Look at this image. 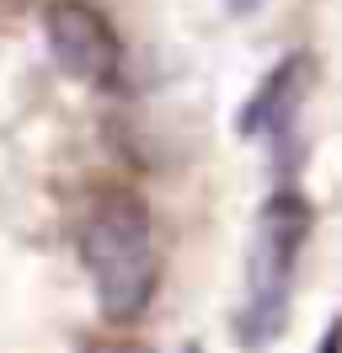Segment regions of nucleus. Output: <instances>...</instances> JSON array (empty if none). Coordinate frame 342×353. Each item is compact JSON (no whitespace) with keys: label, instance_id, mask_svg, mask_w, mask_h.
Returning <instances> with one entry per match:
<instances>
[{"label":"nucleus","instance_id":"4","mask_svg":"<svg viewBox=\"0 0 342 353\" xmlns=\"http://www.w3.org/2000/svg\"><path fill=\"white\" fill-rule=\"evenodd\" d=\"M305 91H310V54H283V59L256 81L252 97L241 102L235 134H241V139H278V134H289V123L299 118Z\"/></svg>","mask_w":342,"mask_h":353},{"label":"nucleus","instance_id":"8","mask_svg":"<svg viewBox=\"0 0 342 353\" xmlns=\"http://www.w3.org/2000/svg\"><path fill=\"white\" fill-rule=\"evenodd\" d=\"M182 353H198V348H182Z\"/></svg>","mask_w":342,"mask_h":353},{"label":"nucleus","instance_id":"1","mask_svg":"<svg viewBox=\"0 0 342 353\" xmlns=\"http://www.w3.org/2000/svg\"><path fill=\"white\" fill-rule=\"evenodd\" d=\"M81 268L91 279L97 310L107 321H139L161 289V241H155V220L134 193H102L81 220Z\"/></svg>","mask_w":342,"mask_h":353},{"label":"nucleus","instance_id":"5","mask_svg":"<svg viewBox=\"0 0 342 353\" xmlns=\"http://www.w3.org/2000/svg\"><path fill=\"white\" fill-rule=\"evenodd\" d=\"M81 353H150L145 343H123V337H102V343H86Z\"/></svg>","mask_w":342,"mask_h":353},{"label":"nucleus","instance_id":"6","mask_svg":"<svg viewBox=\"0 0 342 353\" xmlns=\"http://www.w3.org/2000/svg\"><path fill=\"white\" fill-rule=\"evenodd\" d=\"M316 353H342V316H332V321H326V332H321V343H316Z\"/></svg>","mask_w":342,"mask_h":353},{"label":"nucleus","instance_id":"2","mask_svg":"<svg viewBox=\"0 0 342 353\" xmlns=\"http://www.w3.org/2000/svg\"><path fill=\"white\" fill-rule=\"evenodd\" d=\"M310 241V203L299 188H278L252 220V246H246V294L235 332L246 348L273 343L289 321V294H294V268Z\"/></svg>","mask_w":342,"mask_h":353},{"label":"nucleus","instance_id":"7","mask_svg":"<svg viewBox=\"0 0 342 353\" xmlns=\"http://www.w3.org/2000/svg\"><path fill=\"white\" fill-rule=\"evenodd\" d=\"M256 6H262V0H225V11H230V17H252Z\"/></svg>","mask_w":342,"mask_h":353},{"label":"nucleus","instance_id":"3","mask_svg":"<svg viewBox=\"0 0 342 353\" xmlns=\"http://www.w3.org/2000/svg\"><path fill=\"white\" fill-rule=\"evenodd\" d=\"M43 32H48V54L54 65L81 81V86H112L123 70V43L91 0H54L43 11Z\"/></svg>","mask_w":342,"mask_h":353}]
</instances>
